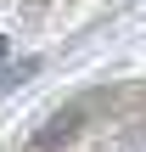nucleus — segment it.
Masks as SVG:
<instances>
[{"mask_svg":"<svg viewBox=\"0 0 146 152\" xmlns=\"http://www.w3.org/2000/svg\"><path fill=\"white\" fill-rule=\"evenodd\" d=\"M79 124H84V107H62V113L39 130V152H56L62 141H73V130H79Z\"/></svg>","mask_w":146,"mask_h":152,"instance_id":"f257e3e1","label":"nucleus"},{"mask_svg":"<svg viewBox=\"0 0 146 152\" xmlns=\"http://www.w3.org/2000/svg\"><path fill=\"white\" fill-rule=\"evenodd\" d=\"M28 73H34V62H17V68H6V73H0V90H11V85H23Z\"/></svg>","mask_w":146,"mask_h":152,"instance_id":"f03ea898","label":"nucleus"},{"mask_svg":"<svg viewBox=\"0 0 146 152\" xmlns=\"http://www.w3.org/2000/svg\"><path fill=\"white\" fill-rule=\"evenodd\" d=\"M6 51H11V39H6V34H0V62H6Z\"/></svg>","mask_w":146,"mask_h":152,"instance_id":"7ed1b4c3","label":"nucleus"}]
</instances>
